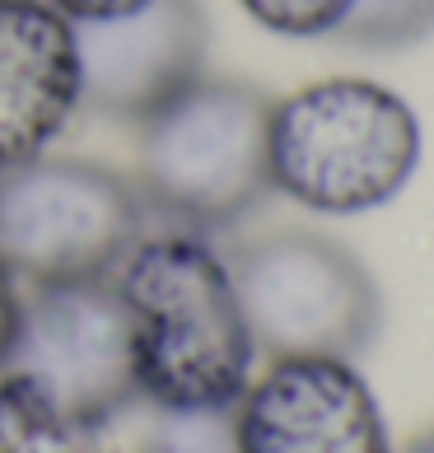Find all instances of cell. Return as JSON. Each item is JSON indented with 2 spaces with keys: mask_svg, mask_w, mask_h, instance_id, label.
Segmentation results:
<instances>
[{
  "mask_svg": "<svg viewBox=\"0 0 434 453\" xmlns=\"http://www.w3.org/2000/svg\"><path fill=\"white\" fill-rule=\"evenodd\" d=\"M136 318L141 397L159 411H229L247 393L257 346L247 337L229 262L202 234L141 239L117 266Z\"/></svg>",
  "mask_w": 434,
  "mask_h": 453,
  "instance_id": "obj_1",
  "label": "cell"
},
{
  "mask_svg": "<svg viewBox=\"0 0 434 453\" xmlns=\"http://www.w3.org/2000/svg\"><path fill=\"white\" fill-rule=\"evenodd\" d=\"M421 117L374 80H313L271 104L266 164L271 192L318 215L388 206L421 169Z\"/></svg>",
  "mask_w": 434,
  "mask_h": 453,
  "instance_id": "obj_2",
  "label": "cell"
},
{
  "mask_svg": "<svg viewBox=\"0 0 434 453\" xmlns=\"http://www.w3.org/2000/svg\"><path fill=\"white\" fill-rule=\"evenodd\" d=\"M271 98L243 80L196 75L141 122V188L187 234H215L253 215L271 192Z\"/></svg>",
  "mask_w": 434,
  "mask_h": 453,
  "instance_id": "obj_3",
  "label": "cell"
},
{
  "mask_svg": "<svg viewBox=\"0 0 434 453\" xmlns=\"http://www.w3.org/2000/svg\"><path fill=\"white\" fill-rule=\"evenodd\" d=\"M229 280L247 337L271 360H355L378 337L383 295L369 266L318 229H276L243 243Z\"/></svg>",
  "mask_w": 434,
  "mask_h": 453,
  "instance_id": "obj_4",
  "label": "cell"
},
{
  "mask_svg": "<svg viewBox=\"0 0 434 453\" xmlns=\"http://www.w3.org/2000/svg\"><path fill=\"white\" fill-rule=\"evenodd\" d=\"M136 243L141 196L122 173L65 155L0 169V266L14 280L112 276Z\"/></svg>",
  "mask_w": 434,
  "mask_h": 453,
  "instance_id": "obj_5",
  "label": "cell"
},
{
  "mask_svg": "<svg viewBox=\"0 0 434 453\" xmlns=\"http://www.w3.org/2000/svg\"><path fill=\"white\" fill-rule=\"evenodd\" d=\"M0 374L47 397L80 421L108 426L141 397L136 318L117 280H52L19 299Z\"/></svg>",
  "mask_w": 434,
  "mask_h": 453,
  "instance_id": "obj_6",
  "label": "cell"
},
{
  "mask_svg": "<svg viewBox=\"0 0 434 453\" xmlns=\"http://www.w3.org/2000/svg\"><path fill=\"white\" fill-rule=\"evenodd\" d=\"M239 453H392L374 388L350 360L294 356L247 383L233 407Z\"/></svg>",
  "mask_w": 434,
  "mask_h": 453,
  "instance_id": "obj_7",
  "label": "cell"
},
{
  "mask_svg": "<svg viewBox=\"0 0 434 453\" xmlns=\"http://www.w3.org/2000/svg\"><path fill=\"white\" fill-rule=\"evenodd\" d=\"M80 108L112 122H145L202 75L206 14L196 0H145L141 10L75 24Z\"/></svg>",
  "mask_w": 434,
  "mask_h": 453,
  "instance_id": "obj_8",
  "label": "cell"
},
{
  "mask_svg": "<svg viewBox=\"0 0 434 453\" xmlns=\"http://www.w3.org/2000/svg\"><path fill=\"white\" fill-rule=\"evenodd\" d=\"M75 108V24L47 0H0V169L47 155Z\"/></svg>",
  "mask_w": 434,
  "mask_h": 453,
  "instance_id": "obj_9",
  "label": "cell"
},
{
  "mask_svg": "<svg viewBox=\"0 0 434 453\" xmlns=\"http://www.w3.org/2000/svg\"><path fill=\"white\" fill-rule=\"evenodd\" d=\"M103 430L0 374V453H108Z\"/></svg>",
  "mask_w": 434,
  "mask_h": 453,
  "instance_id": "obj_10",
  "label": "cell"
},
{
  "mask_svg": "<svg viewBox=\"0 0 434 453\" xmlns=\"http://www.w3.org/2000/svg\"><path fill=\"white\" fill-rule=\"evenodd\" d=\"M430 33H434V0H350L331 42L397 52V47L425 42Z\"/></svg>",
  "mask_w": 434,
  "mask_h": 453,
  "instance_id": "obj_11",
  "label": "cell"
},
{
  "mask_svg": "<svg viewBox=\"0 0 434 453\" xmlns=\"http://www.w3.org/2000/svg\"><path fill=\"white\" fill-rule=\"evenodd\" d=\"M239 5L276 38H331L350 0H239Z\"/></svg>",
  "mask_w": 434,
  "mask_h": 453,
  "instance_id": "obj_12",
  "label": "cell"
},
{
  "mask_svg": "<svg viewBox=\"0 0 434 453\" xmlns=\"http://www.w3.org/2000/svg\"><path fill=\"white\" fill-rule=\"evenodd\" d=\"M159 444L164 453H239V444H233V407L229 411H164Z\"/></svg>",
  "mask_w": 434,
  "mask_h": 453,
  "instance_id": "obj_13",
  "label": "cell"
},
{
  "mask_svg": "<svg viewBox=\"0 0 434 453\" xmlns=\"http://www.w3.org/2000/svg\"><path fill=\"white\" fill-rule=\"evenodd\" d=\"M57 14H65L71 24H98V19H117V14L141 10L145 0H47Z\"/></svg>",
  "mask_w": 434,
  "mask_h": 453,
  "instance_id": "obj_14",
  "label": "cell"
},
{
  "mask_svg": "<svg viewBox=\"0 0 434 453\" xmlns=\"http://www.w3.org/2000/svg\"><path fill=\"white\" fill-rule=\"evenodd\" d=\"M19 290H14V276L0 266V360L10 350V337H14V323H19Z\"/></svg>",
  "mask_w": 434,
  "mask_h": 453,
  "instance_id": "obj_15",
  "label": "cell"
},
{
  "mask_svg": "<svg viewBox=\"0 0 434 453\" xmlns=\"http://www.w3.org/2000/svg\"><path fill=\"white\" fill-rule=\"evenodd\" d=\"M407 453H434V430H430V434H421V440H415Z\"/></svg>",
  "mask_w": 434,
  "mask_h": 453,
  "instance_id": "obj_16",
  "label": "cell"
}]
</instances>
